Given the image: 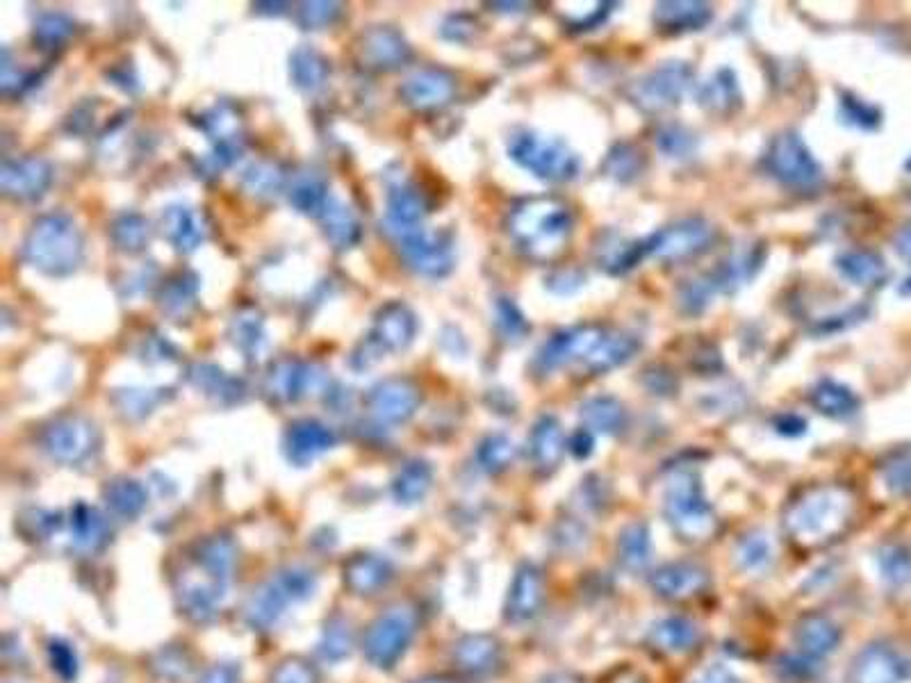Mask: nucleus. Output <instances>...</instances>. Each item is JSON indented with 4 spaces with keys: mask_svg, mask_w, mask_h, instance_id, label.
<instances>
[{
    "mask_svg": "<svg viewBox=\"0 0 911 683\" xmlns=\"http://www.w3.org/2000/svg\"><path fill=\"white\" fill-rule=\"evenodd\" d=\"M898 250L900 254L904 256V258H909L911 260V222L904 226V231L898 235Z\"/></svg>",
    "mask_w": 911,
    "mask_h": 683,
    "instance_id": "42",
    "label": "nucleus"
},
{
    "mask_svg": "<svg viewBox=\"0 0 911 683\" xmlns=\"http://www.w3.org/2000/svg\"><path fill=\"white\" fill-rule=\"evenodd\" d=\"M540 683H579V681L572 679V676H568V674H551V676L543 679Z\"/></svg>",
    "mask_w": 911,
    "mask_h": 683,
    "instance_id": "43",
    "label": "nucleus"
},
{
    "mask_svg": "<svg viewBox=\"0 0 911 683\" xmlns=\"http://www.w3.org/2000/svg\"><path fill=\"white\" fill-rule=\"evenodd\" d=\"M778 670L782 672V676L786 681H804V679H812L818 672V661L810 659L804 654H793V657H784L778 663Z\"/></svg>",
    "mask_w": 911,
    "mask_h": 683,
    "instance_id": "36",
    "label": "nucleus"
},
{
    "mask_svg": "<svg viewBox=\"0 0 911 683\" xmlns=\"http://www.w3.org/2000/svg\"><path fill=\"white\" fill-rule=\"evenodd\" d=\"M607 335V329L600 327H579V329H568L564 333L554 335L547 346L540 353V363L545 370H558L568 367L572 363H586L592 357V353L598 351Z\"/></svg>",
    "mask_w": 911,
    "mask_h": 683,
    "instance_id": "11",
    "label": "nucleus"
},
{
    "mask_svg": "<svg viewBox=\"0 0 911 683\" xmlns=\"http://www.w3.org/2000/svg\"><path fill=\"white\" fill-rule=\"evenodd\" d=\"M714 231L707 222L703 220H684L679 224H673L668 228H663L654 233L652 237L643 239L645 246V258H663V260H675V258H686L697 254V250L707 248L711 242Z\"/></svg>",
    "mask_w": 911,
    "mask_h": 683,
    "instance_id": "9",
    "label": "nucleus"
},
{
    "mask_svg": "<svg viewBox=\"0 0 911 683\" xmlns=\"http://www.w3.org/2000/svg\"><path fill=\"white\" fill-rule=\"evenodd\" d=\"M271 683H318V674L306 661L290 659L274 670Z\"/></svg>",
    "mask_w": 911,
    "mask_h": 683,
    "instance_id": "31",
    "label": "nucleus"
},
{
    "mask_svg": "<svg viewBox=\"0 0 911 683\" xmlns=\"http://www.w3.org/2000/svg\"><path fill=\"white\" fill-rule=\"evenodd\" d=\"M196 563L205 572V577L210 581H215L217 586L226 588L228 579L233 577L235 563H237L235 547H233V543L224 541V537H215V541L203 543V547L196 556Z\"/></svg>",
    "mask_w": 911,
    "mask_h": 683,
    "instance_id": "21",
    "label": "nucleus"
},
{
    "mask_svg": "<svg viewBox=\"0 0 911 683\" xmlns=\"http://www.w3.org/2000/svg\"><path fill=\"white\" fill-rule=\"evenodd\" d=\"M417 683H449L444 679H425V681H417Z\"/></svg>",
    "mask_w": 911,
    "mask_h": 683,
    "instance_id": "44",
    "label": "nucleus"
},
{
    "mask_svg": "<svg viewBox=\"0 0 911 683\" xmlns=\"http://www.w3.org/2000/svg\"><path fill=\"white\" fill-rule=\"evenodd\" d=\"M697 640H699L697 625L679 616L656 622L650 631V642L663 654H686L693 650Z\"/></svg>",
    "mask_w": 911,
    "mask_h": 683,
    "instance_id": "17",
    "label": "nucleus"
},
{
    "mask_svg": "<svg viewBox=\"0 0 911 683\" xmlns=\"http://www.w3.org/2000/svg\"><path fill=\"white\" fill-rule=\"evenodd\" d=\"M840 117H844L846 124L857 126V128H875L880 121V115L875 107L853 98V96H844L840 98Z\"/></svg>",
    "mask_w": 911,
    "mask_h": 683,
    "instance_id": "30",
    "label": "nucleus"
},
{
    "mask_svg": "<svg viewBox=\"0 0 911 683\" xmlns=\"http://www.w3.org/2000/svg\"><path fill=\"white\" fill-rule=\"evenodd\" d=\"M415 629H417L415 610L406 606H395L390 610H385V613L365 633L363 650H365L367 661L376 668H393L408 650Z\"/></svg>",
    "mask_w": 911,
    "mask_h": 683,
    "instance_id": "4",
    "label": "nucleus"
},
{
    "mask_svg": "<svg viewBox=\"0 0 911 683\" xmlns=\"http://www.w3.org/2000/svg\"><path fill=\"white\" fill-rule=\"evenodd\" d=\"M390 579V563L378 556H354L344 565V584L356 595H376Z\"/></svg>",
    "mask_w": 911,
    "mask_h": 683,
    "instance_id": "15",
    "label": "nucleus"
},
{
    "mask_svg": "<svg viewBox=\"0 0 911 683\" xmlns=\"http://www.w3.org/2000/svg\"><path fill=\"white\" fill-rule=\"evenodd\" d=\"M885 481L896 494H911V456H898L887 465Z\"/></svg>",
    "mask_w": 911,
    "mask_h": 683,
    "instance_id": "35",
    "label": "nucleus"
},
{
    "mask_svg": "<svg viewBox=\"0 0 911 683\" xmlns=\"http://www.w3.org/2000/svg\"><path fill=\"white\" fill-rule=\"evenodd\" d=\"M545 601V579L536 565L524 563L517 567L515 579L506 599V620L522 625L540 613Z\"/></svg>",
    "mask_w": 911,
    "mask_h": 683,
    "instance_id": "13",
    "label": "nucleus"
},
{
    "mask_svg": "<svg viewBox=\"0 0 911 683\" xmlns=\"http://www.w3.org/2000/svg\"><path fill=\"white\" fill-rule=\"evenodd\" d=\"M652 590L663 599H688L709 586V574L703 565L690 561H673L661 565L650 577Z\"/></svg>",
    "mask_w": 911,
    "mask_h": 683,
    "instance_id": "12",
    "label": "nucleus"
},
{
    "mask_svg": "<svg viewBox=\"0 0 911 683\" xmlns=\"http://www.w3.org/2000/svg\"><path fill=\"white\" fill-rule=\"evenodd\" d=\"M581 417L588 430H600V434L613 436L624 424V408L611 397H594L583 404Z\"/></svg>",
    "mask_w": 911,
    "mask_h": 683,
    "instance_id": "25",
    "label": "nucleus"
},
{
    "mask_svg": "<svg viewBox=\"0 0 911 683\" xmlns=\"http://www.w3.org/2000/svg\"><path fill=\"white\" fill-rule=\"evenodd\" d=\"M453 661L465 674L483 676L500 663V642L490 636H465L456 644Z\"/></svg>",
    "mask_w": 911,
    "mask_h": 683,
    "instance_id": "16",
    "label": "nucleus"
},
{
    "mask_svg": "<svg viewBox=\"0 0 911 683\" xmlns=\"http://www.w3.org/2000/svg\"><path fill=\"white\" fill-rule=\"evenodd\" d=\"M349 652H352V629L346 620L333 618L322 638V654L329 661H340L349 657Z\"/></svg>",
    "mask_w": 911,
    "mask_h": 683,
    "instance_id": "29",
    "label": "nucleus"
},
{
    "mask_svg": "<svg viewBox=\"0 0 911 683\" xmlns=\"http://www.w3.org/2000/svg\"><path fill=\"white\" fill-rule=\"evenodd\" d=\"M656 25L665 32L699 30L711 21V8L705 3H661L656 6Z\"/></svg>",
    "mask_w": 911,
    "mask_h": 683,
    "instance_id": "19",
    "label": "nucleus"
},
{
    "mask_svg": "<svg viewBox=\"0 0 911 683\" xmlns=\"http://www.w3.org/2000/svg\"><path fill=\"white\" fill-rule=\"evenodd\" d=\"M529 224L522 228V237L540 258H551L564 250L572 235V212L556 199H543L527 207Z\"/></svg>",
    "mask_w": 911,
    "mask_h": 683,
    "instance_id": "5",
    "label": "nucleus"
},
{
    "mask_svg": "<svg viewBox=\"0 0 911 683\" xmlns=\"http://www.w3.org/2000/svg\"><path fill=\"white\" fill-rule=\"evenodd\" d=\"M739 85H736V76L731 71L722 68L718 74L703 87L699 92V103L714 113H729L733 110V105L739 103Z\"/></svg>",
    "mask_w": 911,
    "mask_h": 683,
    "instance_id": "26",
    "label": "nucleus"
},
{
    "mask_svg": "<svg viewBox=\"0 0 911 683\" xmlns=\"http://www.w3.org/2000/svg\"><path fill=\"white\" fill-rule=\"evenodd\" d=\"M909 676L911 663L885 642L864 647L850 670V683H902Z\"/></svg>",
    "mask_w": 911,
    "mask_h": 683,
    "instance_id": "10",
    "label": "nucleus"
},
{
    "mask_svg": "<svg viewBox=\"0 0 911 683\" xmlns=\"http://www.w3.org/2000/svg\"><path fill=\"white\" fill-rule=\"evenodd\" d=\"M652 554L654 549H652L650 529L643 522L626 524L618 541V556H620L622 567L639 574L652 563Z\"/></svg>",
    "mask_w": 911,
    "mask_h": 683,
    "instance_id": "18",
    "label": "nucleus"
},
{
    "mask_svg": "<svg viewBox=\"0 0 911 683\" xmlns=\"http://www.w3.org/2000/svg\"><path fill=\"white\" fill-rule=\"evenodd\" d=\"M515 158L545 181H570L579 173V158L560 139L527 135L517 141Z\"/></svg>",
    "mask_w": 911,
    "mask_h": 683,
    "instance_id": "7",
    "label": "nucleus"
},
{
    "mask_svg": "<svg viewBox=\"0 0 911 683\" xmlns=\"http://www.w3.org/2000/svg\"><path fill=\"white\" fill-rule=\"evenodd\" d=\"M768 171L780 183L791 188H812L821 181V164L795 132H784L775 137L768 151Z\"/></svg>",
    "mask_w": 911,
    "mask_h": 683,
    "instance_id": "6",
    "label": "nucleus"
},
{
    "mask_svg": "<svg viewBox=\"0 0 911 683\" xmlns=\"http://www.w3.org/2000/svg\"><path fill=\"white\" fill-rule=\"evenodd\" d=\"M736 563L743 572L750 574H759L763 572L770 561H773V543L768 541L765 533H748L746 537H741V543L736 545Z\"/></svg>",
    "mask_w": 911,
    "mask_h": 683,
    "instance_id": "27",
    "label": "nucleus"
},
{
    "mask_svg": "<svg viewBox=\"0 0 911 683\" xmlns=\"http://www.w3.org/2000/svg\"><path fill=\"white\" fill-rule=\"evenodd\" d=\"M153 670L164 679H181L190 672V661L181 650H162L153 661Z\"/></svg>",
    "mask_w": 911,
    "mask_h": 683,
    "instance_id": "34",
    "label": "nucleus"
},
{
    "mask_svg": "<svg viewBox=\"0 0 911 683\" xmlns=\"http://www.w3.org/2000/svg\"><path fill=\"white\" fill-rule=\"evenodd\" d=\"M840 642V629L838 625L823 616V613H810L804 616L797 627H795V644L800 654L810 659H823L836 652V647Z\"/></svg>",
    "mask_w": 911,
    "mask_h": 683,
    "instance_id": "14",
    "label": "nucleus"
},
{
    "mask_svg": "<svg viewBox=\"0 0 911 683\" xmlns=\"http://www.w3.org/2000/svg\"><path fill=\"white\" fill-rule=\"evenodd\" d=\"M239 672L233 665H215L210 668L199 683H237Z\"/></svg>",
    "mask_w": 911,
    "mask_h": 683,
    "instance_id": "39",
    "label": "nucleus"
},
{
    "mask_svg": "<svg viewBox=\"0 0 911 683\" xmlns=\"http://www.w3.org/2000/svg\"><path fill=\"white\" fill-rule=\"evenodd\" d=\"M560 456H564V430L556 419L545 417L532 436V460L538 470L551 472L560 462Z\"/></svg>",
    "mask_w": 911,
    "mask_h": 683,
    "instance_id": "22",
    "label": "nucleus"
},
{
    "mask_svg": "<svg viewBox=\"0 0 911 683\" xmlns=\"http://www.w3.org/2000/svg\"><path fill=\"white\" fill-rule=\"evenodd\" d=\"M639 351V340L629 333L620 331H607L602 344L598 351L592 353L590 361L586 363V370L592 374H604L622 363H626L629 357Z\"/></svg>",
    "mask_w": 911,
    "mask_h": 683,
    "instance_id": "20",
    "label": "nucleus"
},
{
    "mask_svg": "<svg viewBox=\"0 0 911 683\" xmlns=\"http://www.w3.org/2000/svg\"><path fill=\"white\" fill-rule=\"evenodd\" d=\"M838 271L844 274L853 285H875L885 278V263L875 254L868 250H848V254L840 256L838 260Z\"/></svg>",
    "mask_w": 911,
    "mask_h": 683,
    "instance_id": "24",
    "label": "nucleus"
},
{
    "mask_svg": "<svg viewBox=\"0 0 911 683\" xmlns=\"http://www.w3.org/2000/svg\"><path fill=\"white\" fill-rule=\"evenodd\" d=\"M695 683H741V681L725 665H711L695 679Z\"/></svg>",
    "mask_w": 911,
    "mask_h": 683,
    "instance_id": "38",
    "label": "nucleus"
},
{
    "mask_svg": "<svg viewBox=\"0 0 911 683\" xmlns=\"http://www.w3.org/2000/svg\"><path fill=\"white\" fill-rule=\"evenodd\" d=\"M105 543V524L89 515L76 520V545L85 552H94Z\"/></svg>",
    "mask_w": 911,
    "mask_h": 683,
    "instance_id": "33",
    "label": "nucleus"
},
{
    "mask_svg": "<svg viewBox=\"0 0 911 683\" xmlns=\"http://www.w3.org/2000/svg\"><path fill=\"white\" fill-rule=\"evenodd\" d=\"M804 428H807V424H804L800 417H795V415H789V417H782L780 421H778V430L780 434H784V436H800V434H804Z\"/></svg>",
    "mask_w": 911,
    "mask_h": 683,
    "instance_id": "41",
    "label": "nucleus"
},
{
    "mask_svg": "<svg viewBox=\"0 0 911 683\" xmlns=\"http://www.w3.org/2000/svg\"><path fill=\"white\" fill-rule=\"evenodd\" d=\"M878 567L889 586L900 588L911 581V552L902 545H887L878 554Z\"/></svg>",
    "mask_w": 911,
    "mask_h": 683,
    "instance_id": "28",
    "label": "nucleus"
},
{
    "mask_svg": "<svg viewBox=\"0 0 911 683\" xmlns=\"http://www.w3.org/2000/svg\"><path fill=\"white\" fill-rule=\"evenodd\" d=\"M314 590V581L308 569L292 567L280 572L276 579L265 584L254 593L247 604V622L254 629H271L278 618L286 613L290 601H299L310 597Z\"/></svg>",
    "mask_w": 911,
    "mask_h": 683,
    "instance_id": "3",
    "label": "nucleus"
},
{
    "mask_svg": "<svg viewBox=\"0 0 911 683\" xmlns=\"http://www.w3.org/2000/svg\"><path fill=\"white\" fill-rule=\"evenodd\" d=\"M853 515V499L844 488H814L791 503L786 531L804 545H821L844 531Z\"/></svg>",
    "mask_w": 911,
    "mask_h": 683,
    "instance_id": "1",
    "label": "nucleus"
},
{
    "mask_svg": "<svg viewBox=\"0 0 911 683\" xmlns=\"http://www.w3.org/2000/svg\"><path fill=\"white\" fill-rule=\"evenodd\" d=\"M658 147H661L665 153H668V156L679 158V156L690 153L693 139H690V135H686L682 128H668V130H663V132L658 135Z\"/></svg>",
    "mask_w": 911,
    "mask_h": 683,
    "instance_id": "37",
    "label": "nucleus"
},
{
    "mask_svg": "<svg viewBox=\"0 0 911 683\" xmlns=\"http://www.w3.org/2000/svg\"><path fill=\"white\" fill-rule=\"evenodd\" d=\"M49 657H51L53 670H55L64 681H74V679H76L78 659H76V652L72 650V647L60 642V640H53L51 647H49Z\"/></svg>",
    "mask_w": 911,
    "mask_h": 683,
    "instance_id": "32",
    "label": "nucleus"
},
{
    "mask_svg": "<svg viewBox=\"0 0 911 683\" xmlns=\"http://www.w3.org/2000/svg\"><path fill=\"white\" fill-rule=\"evenodd\" d=\"M690 85V68L684 62H668L632 87V98L647 113L673 107Z\"/></svg>",
    "mask_w": 911,
    "mask_h": 683,
    "instance_id": "8",
    "label": "nucleus"
},
{
    "mask_svg": "<svg viewBox=\"0 0 911 683\" xmlns=\"http://www.w3.org/2000/svg\"><path fill=\"white\" fill-rule=\"evenodd\" d=\"M812 404L816 406L818 413H823L827 417L844 419V417H850L857 410L859 399L855 397V392L846 385L834 383V381H821L812 392Z\"/></svg>",
    "mask_w": 911,
    "mask_h": 683,
    "instance_id": "23",
    "label": "nucleus"
},
{
    "mask_svg": "<svg viewBox=\"0 0 911 683\" xmlns=\"http://www.w3.org/2000/svg\"><path fill=\"white\" fill-rule=\"evenodd\" d=\"M592 445H594L592 430H588V428L583 426V428H579L577 434L572 436V440H570V451H572L577 458H588V456L592 453Z\"/></svg>",
    "mask_w": 911,
    "mask_h": 683,
    "instance_id": "40",
    "label": "nucleus"
},
{
    "mask_svg": "<svg viewBox=\"0 0 911 683\" xmlns=\"http://www.w3.org/2000/svg\"><path fill=\"white\" fill-rule=\"evenodd\" d=\"M665 517L684 541H705L716 529V515L705 497L703 483L690 467H682L665 485Z\"/></svg>",
    "mask_w": 911,
    "mask_h": 683,
    "instance_id": "2",
    "label": "nucleus"
}]
</instances>
